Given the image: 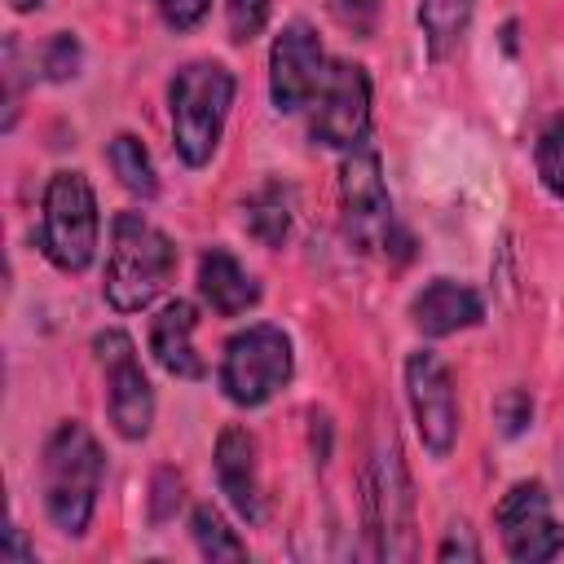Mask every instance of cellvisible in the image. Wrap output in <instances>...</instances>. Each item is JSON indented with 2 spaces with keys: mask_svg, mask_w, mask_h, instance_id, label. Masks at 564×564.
Instances as JSON below:
<instances>
[{
  "mask_svg": "<svg viewBox=\"0 0 564 564\" xmlns=\"http://www.w3.org/2000/svg\"><path fill=\"white\" fill-rule=\"evenodd\" d=\"M308 137L330 150H361L370 137V75L361 62H330L313 106H308Z\"/></svg>",
  "mask_w": 564,
  "mask_h": 564,
  "instance_id": "obj_7",
  "label": "cell"
},
{
  "mask_svg": "<svg viewBox=\"0 0 564 564\" xmlns=\"http://www.w3.org/2000/svg\"><path fill=\"white\" fill-rule=\"evenodd\" d=\"M471 13H476V0H419V26L432 62H445L463 44Z\"/></svg>",
  "mask_w": 564,
  "mask_h": 564,
  "instance_id": "obj_18",
  "label": "cell"
},
{
  "mask_svg": "<svg viewBox=\"0 0 564 564\" xmlns=\"http://www.w3.org/2000/svg\"><path fill=\"white\" fill-rule=\"evenodd\" d=\"M405 401H410L423 449L432 458H449L458 445V392H454L449 366L432 348H419L405 357Z\"/></svg>",
  "mask_w": 564,
  "mask_h": 564,
  "instance_id": "obj_10",
  "label": "cell"
},
{
  "mask_svg": "<svg viewBox=\"0 0 564 564\" xmlns=\"http://www.w3.org/2000/svg\"><path fill=\"white\" fill-rule=\"evenodd\" d=\"M176 273V242L141 212H119L110 220V256L101 273V295L115 313L150 308Z\"/></svg>",
  "mask_w": 564,
  "mask_h": 564,
  "instance_id": "obj_2",
  "label": "cell"
},
{
  "mask_svg": "<svg viewBox=\"0 0 564 564\" xmlns=\"http://www.w3.org/2000/svg\"><path fill=\"white\" fill-rule=\"evenodd\" d=\"M0 560H35V546H26V538H22V529H18V524H9V529H4Z\"/></svg>",
  "mask_w": 564,
  "mask_h": 564,
  "instance_id": "obj_29",
  "label": "cell"
},
{
  "mask_svg": "<svg viewBox=\"0 0 564 564\" xmlns=\"http://www.w3.org/2000/svg\"><path fill=\"white\" fill-rule=\"evenodd\" d=\"M494 524H498L502 551L516 564H542V560H555L564 551V524L555 520L551 494L542 480H516L498 498Z\"/></svg>",
  "mask_w": 564,
  "mask_h": 564,
  "instance_id": "obj_11",
  "label": "cell"
},
{
  "mask_svg": "<svg viewBox=\"0 0 564 564\" xmlns=\"http://www.w3.org/2000/svg\"><path fill=\"white\" fill-rule=\"evenodd\" d=\"M181 502H185V480H181V471H176V467H159V471L150 476V520H154V524H167V520L181 511Z\"/></svg>",
  "mask_w": 564,
  "mask_h": 564,
  "instance_id": "obj_25",
  "label": "cell"
},
{
  "mask_svg": "<svg viewBox=\"0 0 564 564\" xmlns=\"http://www.w3.org/2000/svg\"><path fill=\"white\" fill-rule=\"evenodd\" d=\"M101 476H106V454L97 445V436L79 423V419H62L40 454V498H44V516L57 533L66 538H84L97 511V494H101Z\"/></svg>",
  "mask_w": 564,
  "mask_h": 564,
  "instance_id": "obj_1",
  "label": "cell"
},
{
  "mask_svg": "<svg viewBox=\"0 0 564 564\" xmlns=\"http://www.w3.org/2000/svg\"><path fill=\"white\" fill-rule=\"evenodd\" d=\"M97 366L106 375V419L123 441H145L154 427V388L137 361V344L123 330L93 335Z\"/></svg>",
  "mask_w": 564,
  "mask_h": 564,
  "instance_id": "obj_8",
  "label": "cell"
},
{
  "mask_svg": "<svg viewBox=\"0 0 564 564\" xmlns=\"http://www.w3.org/2000/svg\"><path fill=\"white\" fill-rule=\"evenodd\" d=\"M194 326H198V308L189 300H181V295L167 300L154 313V322H150V352H154L163 375H172V379H203L207 375L203 357L194 352Z\"/></svg>",
  "mask_w": 564,
  "mask_h": 564,
  "instance_id": "obj_15",
  "label": "cell"
},
{
  "mask_svg": "<svg viewBox=\"0 0 564 564\" xmlns=\"http://www.w3.org/2000/svg\"><path fill=\"white\" fill-rule=\"evenodd\" d=\"M198 295L216 317H242L260 304V282L242 269L229 247H207L198 256Z\"/></svg>",
  "mask_w": 564,
  "mask_h": 564,
  "instance_id": "obj_16",
  "label": "cell"
},
{
  "mask_svg": "<svg viewBox=\"0 0 564 564\" xmlns=\"http://www.w3.org/2000/svg\"><path fill=\"white\" fill-rule=\"evenodd\" d=\"M154 4H159V18H163L176 35L194 31V26L212 13V0H154Z\"/></svg>",
  "mask_w": 564,
  "mask_h": 564,
  "instance_id": "obj_27",
  "label": "cell"
},
{
  "mask_svg": "<svg viewBox=\"0 0 564 564\" xmlns=\"http://www.w3.org/2000/svg\"><path fill=\"white\" fill-rule=\"evenodd\" d=\"M410 322L419 335L427 339H445L458 335L467 326L485 322V300L476 286L458 282V278H432L414 300H410Z\"/></svg>",
  "mask_w": 564,
  "mask_h": 564,
  "instance_id": "obj_13",
  "label": "cell"
},
{
  "mask_svg": "<svg viewBox=\"0 0 564 564\" xmlns=\"http://www.w3.org/2000/svg\"><path fill=\"white\" fill-rule=\"evenodd\" d=\"M339 216L344 238L357 251H392V194L383 185V167L375 150H348L339 167Z\"/></svg>",
  "mask_w": 564,
  "mask_h": 564,
  "instance_id": "obj_9",
  "label": "cell"
},
{
  "mask_svg": "<svg viewBox=\"0 0 564 564\" xmlns=\"http://www.w3.org/2000/svg\"><path fill=\"white\" fill-rule=\"evenodd\" d=\"M269 22V0H225V31L234 44H251Z\"/></svg>",
  "mask_w": 564,
  "mask_h": 564,
  "instance_id": "obj_26",
  "label": "cell"
},
{
  "mask_svg": "<svg viewBox=\"0 0 564 564\" xmlns=\"http://www.w3.org/2000/svg\"><path fill=\"white\" fill-rule=\"evenodd\" d=\"M212 467H216V485L225 494V502L247 520L256 524L260 520V467H256V436L238 423H229L220 436H216V449H212Z\"/></svg>",
  "mask_w": 564,
  "mask_h": 564,
  "instance_id": "obj_14",
  "label": "cell"
},
{
  "mask_svg": "<svg viewBox=\"0 0 564 564\" xmlns=\"http://www.w3.org/2000/svg\"><path fill=\"white\" fill-rule=\"evenodd\" d=\"M79 66H84V44H79L75 31H57V35L40 48V70H44L48 84H66V79H75Z\"/></svg>",
  "mask_w": 564,
  "mask_h": 564,
  "instance_id": "obj_22",
  "label": "cell"
},
{
  "mask_svg": "<svg viewBox=\"0 0 564 564\" xmlns=\"http://www.w3.org/2000/svg\"><path fill=\"white\" fill-rule=\"evenodd\" d=\"M494 423H498V432L507 441L524 436L533 427V397H529V388H502L494 397Z\"/></svg>",
  "mask_w": 564,
  "mask_h": 564,
  "instance_id": "obj_23",
  "label": "cell"
},
{
  "mask_svg": "<svg viewBox=\"0 0 564 564\" xmlns=\"http://www.w3.org/2000/svg\"><path fill=\"white\" fill-rule=\"evenodd\" d=\"M485 551H480V542L471 538V529L467 524H454L445 538H441V546H436V560H480Z\"/></svg>",
  "mask_w": 564,
  "mask_h": 564,
  "instance_id": "obj_28",
  "label": "cell"
},
{
  "mask_svg": "<svg viewBox=\"0 0 564 564\" xmlns=\"http://www.w3.org/2000/svg\"><path fill=\"white\" fill-rule=\"evenodd\" d=\"M106 159H110L115 181H119L132 198H145V203H150V198L159 194V172H154V159H150V150H145L141 137L115 132L110 145H106Z\"/></svg>",
  "mask_w": 564,
  "mask_h": 564,
  "instance_id": "obj_19",
  "label": "cell"
},
{
  "mask_svg": "<svg viewBox=\"0 0 564 564\" xmlns=\"http://www.w3.org/2000/svg\"><path fill=\"white\" fill-rule=\"evenodd\" d=\"M234 70L212 57L185 62L167 84V115H172V145L185 167H207L220 150L225 119L234 106Z\"/></svg>",
  "mask_w": 564,
  "mask_h": 564,
  "instance_id": "obj_3",
  "label": "cell"
},
{
  "mask_svg": "<svg viewBox=\"0 0 564 564\" xmlns=\"http://www.w3.org/2000/svg\"><path fill=\"white\" fill-rule=\"evenodd\" d=\"M97 234H101V212L97 194L84 172L62 167L48 176L44 198H40V251L53 269L62 273H84L97 256Z\"/></svg>",
  "mask_w": 564,
  "mask_h": 564,
  "instance_id": "obj_5",
  "label": "cell"
},
{
  "mask_svg": "<svg viewBox=\"0 0 564 564\" xmlns=\"http://www.w3.org/2000/svg\"><path fill=\"white\" fill-rule=\"evenodd\" d=\"M295 225V194L282 181H264L247 194L242 203V229L260 242V247H282L291 238Z\"/></svg>",
  "mask_w": 564,
  "mask_h": 564,
  "instance_id": "obj_17",
  "label": "cell"
},
{
  "mask_svg": "<svg viewBox=\"0 0 564 564\" xmlns=\"http://www.w3.org/2000/svg\"><path fill=\"white\" fill-rule=\"evenodd\" d=\"M189 533H194V546L203 560H247V542L229 529V520L212 507V502H198L189 511Z\"/></svg>",
  "mask_w": 564,
  "mask_h": 564,
  "instance_id": "obj_20",
  "label": "cell"
},
{
  "mask_svg": "<svg viewBox=\"0 0 564 564\" xmlns=\"http://www.w3.org/2000/svg\"><path fill=\"white\" fill-rule=\"evenodd\" d=\"M330 57L308 22H286L269 44V101L278 115H295L313 106Z\"/></svg>",
  "mask_w": 564,
  "mask_h": 564,
  "instance_id": "obj_12",
  "label": "cell"
},
{
  "mask_svg": "<svg viewBox=\"0 0 564 564\" xmlns=\"http://www.w3.org/2000/svg\"><path fill=\"white\" fill-rule=\"evenodd\" d=\"M291 375H295V348L291 335L273 322H251L247 330L229 335L216 366V383L225 401H234L238 410H256L273 401L291 383Z\"/></svg>",
  "mask_w": 564,
  "mask_h": 564,
  "instance_id": "obj_6",
  "label": "cell"
},
{
  "mask_svg": "<svg viewBox=\"0 0 564 564\" xmlns=\"http://www.w3.org/2000/svg\"><path fill=\"white\" fill-rule=\"evenodd\" d=\"M361 524L375 560L414 555V485L392 432L375 441L370 463L361 467Z\"/></svg>",
  "mask_w": 564,
  "mask_h": 564,
  "instance_id": "obj_4",
  "label": "cell"
},
{
  "mask_svg": "<svg viewBox=\"0 0 564 564\" xmlns=\"http://www.w3.org/2000/svg\"><path fill=\"white\" fill-rule=\"evenodd\" d=\"M326 13L357 40H370L379 31V13H383V0H326Z\"/></svg>",
  "mask_w": 564,
  "mask_h": 564,
  "instance_id": "obj_24",
  "label": "cell"
},
{
  "mask_svg": "<svg viewBox=\"0 0 564 564\" xmlns=\"http://www.w3.org/2000/svg\"><path fill=\"white\" fill-rule=\"evenodd\" d=\"M40 4H44V0H9V9H13V13H35Z\"/></svg>",
  "mask_w": 564,
  "mask_h": 564,
  "instance_id": "obj_30",
  "label": "cell"
},
{
  "mask_svg": "<svg viewBox=\"0 0 564 564\" xmlns=\"http://www.w3.org/2000/svg\"><path fill=\"white\" fill-rule=\"evenodd\" d=\"M533 167H538L542 189H546L555 203H564V115H551V119L538 128Z\"/></svg>",
  "mask_w": 564,
  "mask_h": 564,
  "instance_id": "obj_21",
  "label": "cell"
}]
</instances>
